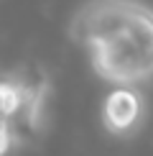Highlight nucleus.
Returning a JSON list of instances; mask_svg holds the SVG:
<instances>
[{
  "label": "nucleus",
  "instance_id": "f257e3e1",
  "mask_svg": "<svg viewBox=\"0 0 153 156\" xmlns=\"http://www.w3.org/2000/svg\"><path fill=\"white\" fill-rule=\"evenodd\" d=\"M92 72L110 84L153 80V8L135 0L127 16L102 44L89 49Z\"/></svg>",
  "mask_w": 153,
  "mask_h": 156
},
{
  "label": "nucleus",
  "instance_id": "f03ea898",
  "mask_svg": "<svg viewBox=\"0 0 153 156\" xmlns=\"http://www.w3.org/2000/svg\"><path fill=\"white\" fill-rule=\"evenodd\" d=\"M51 95V77L41 64H18L8 69L0 84L3 100V156L13 148H25L43 136L46 128V100Z\"/></svg>",
  "mask_w": 153,
  "mask_h": 156
},
{
  "label": "nucleus",
  "instance_id": "7ed1b4c3",
  "mask_svg": "<svg viewBox=\"0 0 153 156\" xmlns=\"http://www.w3.org/2000/svg\"><path fill=\"white\" fill-rule=\"evenodd\" d=\"M135 0H87L69 23V38L87 51L102 44L120 26Z\"/></svg>",
  "mask_w": 153,
  "mask_h": 156
},
{
  "label": "nucleus",
  "instance_id": "20e7f679",
  "mask_svg": "<svg viewBox=\"0 0 153 156\" xmlns=\"http://www.w3.org/2000/svg\"><path fill=\"white\" fill-rule=\"evenodd\" d=\"M145 123V97L138 84H115L102 102V128L115 138H133Z\"/></svg>",
  "mask_w": 153,
  "mask_h": 156
}]
</instances>
